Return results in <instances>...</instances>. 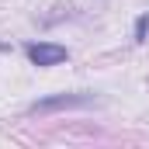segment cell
Segmentation results:
<instances>
[{"mask_svg":"<svg viewBox=\"0 0 149 149\" xmlns=\"http://www.w3.org/2000/svg\"><path fill=\"white\" fill-rule=\"evenodd\" d=\"M87 104H97L94 94H52V97H42L35 101L28 111L31 114H52V111H73V108H87Z\"/></svg>","mask_w":149,"mask_h":149,"instance_id":"obj_1","label":"cell"},{"mask_svg":"<svg viewBox=\"0 0 149 149\" xmlns=\"http://www.w3.org/2000/svg\"><path fill=\"white\" fill-rule=\"evenodd\" d=\"M24 52H28L31 66H59V63H66V59H70L66 45H56V42H31Z\"/></svg>","mask_w":149,"mask_h":149,"instance_id":"obj_2","label":"cell"},{"mask_svg":"<svg viewBox=\"0 0 149 149\" xmlns=\"http://www.w3.org/2000/svg\"><path fill=\"white\" fill-rule=\"evenodd\" d=\"M146 31H149V14H139V21H135V42H146Z\"/></svg>","mask_w":149,"mask_h":149,"instance_id":"obj_3","label":"cell"}]
</instances>
